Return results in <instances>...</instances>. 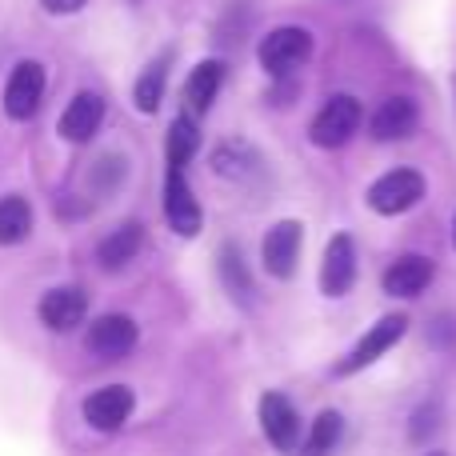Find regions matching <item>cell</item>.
Masks as SVG:
<instances>
[{"label": "cell", "mask_w": 456, "mask_h": 456, "mask_svg": "<svg viewBox=\"0 0 456 456\" xmlns=\"http://www.w3.org/2000/svg\"><path fill=\"white\" fill-rule=\"evenodd\" d=\"M308 56H313V32L297 28V24L273 28L256 45V61L268 77H289V72H297L300 64H308Z\"/></svg>", "instance_id": "obj_1"}, {"label": "cell", "mask_w": 456, "mask_h": 456, "mask_svg": "<svg viewBox=\"0 0 456 456\" xmlns=\"http://www.w3.org/2000/svg\"><path fill=\"white\" fill-rule=\"evenodd\" d=\"M361 120H364L361 101H356V96H348V93H337V96H329V104H324V109L313 117L308 136H313L316 149H345V144L356 136Z\"/></svg>", "instance_id": "obj_2"}, {"label": "cell", "mask_w": 456, "mask_h": 456, "mask_svg": "<svg viewBox=\"0 0 456 456\" xmlns=\"http://www.w3.org/2000/svg\"><path fill=\"white\" fill-rule=\"evenodd\" d=\"M420 197H425V176L417 173V168H393V173L377 176V181L369 184V208L380 216H401L409 213V208L420 205Z\"/></svg>", "instance_id": "obj_3"}, {"label": "cell", "mask_w": 456, "mask_h": 456, "mask_svg": "<svg viewBox=\"0 0 456 456\" xmlns=\"http://www.w3.org/2000/svg\"><path fill=\"white\" fill-rule=\"evenodd\" d=\"M45 88H48V77H45V64L40 61H20L12 64L4 80V117L8 120H32L45 101Z\"/></svg>", "instance_id": "obj_4"}, {"label": "cell", "mask_w": 456, "mask_h": 456, "mask_svg": "<svg viewBox=\"0 0 456 456\" xmlns=\"http://www.w3.org/2000/svg\"><path fill=\"white\" fill-rule=\"evenodd\" d=\"M404 332H409V316H404V313L380 316V321L372 324V329L353 345V353H348L345 361L337 364V372H340V377H348V372H361V369H369V364H377L380 356L388 353V348L401 345Z\"/></svg>", "instance_id": "obj_5"}, {"label": "cell", "mask_w": 456, "mask_h": 456, "mask_svg": "<svg viewBox=\"0 0 456 456\" xmlns=\"http://www.w3.org/2000/svg\"><path fill=\"white\" fill-rule=\"evenodd\" d=\"M136 340H141V329H136V321L125 313L96 316L85 332V348L93 356H101V361H120V356H128L136 348Z\"/></svg>", "instance_id": "obj_6"}, {"label": "cell", "mask_w": 456, "mask_h": 456, "mask_svg": "<svg viewBox=\"0 0 456 456\" xmlns=\"http://www.w3.org/2000/svg\"><path fill=\"white\" fill-rule=\"evenodd\" d=\"M260 433L276 452H297L300 449V417L284 393H265L256 404Z\"/></svg>", "instance_id": "obj_7"}, {"label": "cell", "mask_w": 456, "mask_h": 456, "mask_svg": "<svg viewBox=\"0 0 456 456\" xmlns=\"http://www.w3.org/2000/svg\"><path fill=\"white\" fill-rule=\"evenodd\" d=\"M300 244H305V224L300 221H281L268 228V236L260 240V260H265V273L276 281H289L297 273L300 260Z\"/></svg>", "instance_id": "obj_8"}, {"label": "cell", "mask_w": 456, "mask_h": 456, "mask_svg": "<svg viewBox=\"0 0 456 456\" xmlns=\"http://www.w3.org/2000/svg\"><path fill=\"white\" fill-rule=\"evenodd\" d=\"M165 221L176 236H197L200 224H205V213H200L197 197H192L184 168H168L165 173Z\"/></svg>", "instance_id": "obj_9"}, {"label": "cell", "mask_w": 456, "mask_h": 456, "mask_svg": "<svg viewBox=\"0 0 456 456\" xmlns=\"http://www.w3.org/2000/svg\"><path fill=\"white\" fill-rule=\"evenodd\" d=\"M136 409V393L128 385H109L96 388L93 396L85 401V420L96 428V433H117V428L128 425Z\"/></svg>", "instance_id": "obj_10"}, {"label": "cell", "mask_w": 456, "mask_h": 456, "mask_svg": "<svg viewBox=\"0 0 456 456\" xmlns=\"http://www.w3.org/2000/svg\"><path fill=\"white\" fill-rule=\"evenodd\" d=\"M40 324L53 332H72L77 324H85L88 316V292L80 284H61V289H48L40 297Z\"/></svg>", "instance_id": "obj_11"}, {"label": "cell", "mask_w": 456, "mask_h": 456, "mask_svg": "<svg viewBox=\"0 0 456 456\" xmlns=\"http://www.w3.org/2000/svg\"><path fill=\"white\" fill-rule=\"evenodd\" d=\"M353 284H356V244L353 236L337 232L321 260V292L324 297H345Z\"/></svg>", "instance_id": "obj_12"}, {"label": "cell", "mask_w": 456, "mask_h": 456, "mask_svg": "<svg viewBox=\"0 0 456 456\" xmlns=\"http://www.w3.org/2000/svg\"><path fill=\"white\" fill-rule=\"evenodd\" d=\"M104 125V96L101 93H77L69 109L61 112V136L69 144H88Z\"/></svg>", "instance_id": "obj_13"}, {"label": "cell", "mask_w": 456, "mask_h": 456, "mask_svg": "<svg viewBox=\"0 0 456 456\" xmlns=\"http://www.w3.org/2000/svg\"><path fill=\"white\" fill-rule=\"evenodd\" d=\"M433 260L428 256H417V252H409V256H396L393 265L385 268V276H380V289L388 292V297H420V292L433 284Z\"/></svg>", "instance_id": "obj_14"}, {"label": "cell", "mask_w": 456, "mask_h": 456, "mask_svg": "<svg viewBox=\"0 0 456 456\" xmlns=\"http://www.w3.org/2000/svg\"><path fill=\"white\" fill-rule=\"evenodd\" d=\"M141 248H144V224L141 221H125L120 228H112L101 244H96V260H101L104 273H120L125 265H133Z\"/></svg>", "instance_id": "obj_15"}, {"label": "cell", "mask_w": 456, "mask_h": 456, "mask_svg": "<svg viewBox=\"0 0 456 456\" xmlns=\"http://www.w3.org/2000/svg\"><path fill=\"white\" fill-rule=\"evenodd\" d=\"M417 104L409 96H388L377 112H372V136L377 141H404V136L417 133Z\"/></svg>", "instance_id": "obj_16"}, {"label": "cell", "mask_w": 456, "mask_h": 456, "mask_svg": "<svg viewBox=\"0 0 456 456\" xmlns=\"http://www.w3.org/2000/svg\"><path fill=\"white\" fill-rule=\"evenodd\" d=\"M221 85H224V64L200 61L189 72V80H184V109H189V117H200V112L213 109V101L221 96Z\"/></svg>", "instance_id": "obj_17"}, {"label": "cell", "mask_w": 456, "mask_h": 456, "mask_svg": "<svg viewBox=\"0 0 456 456\" xmlns=\"http://www.w3.org/2000/svg\"><path fill=\"white\" fill-rule=\"evenodd\" d=\"M168 64H173V48H165V53L157 56V61L149 64V69L136 77V88H133V104L144 112V117H152V112L160 109V101H165V85H168Z\"/></svg>", "instance_id": "obj_18"}, {"label": "cell", "mask_w": 456, "mask_h": 456, "mask_svg": "<svg viewBox=\"0 0 456 456\" xmlns=\"http://www.w3.org/2000/svg\"><path fill=\"white\" fill-rule=\"evenodd\" d=\"M200 149V128H197V117H176L173 128H168V141H165V157H168V168H184Z\"/></svg>", "instance_id": "obj_19"}, {"label": "cell", "mask_w": 456, "mask_h": 456, "mask_svg": "<svg viewBox=\"0 0 456 456\" xmlns=\"http://www.w3.org/2000/svg\"><path fill=\"white\" fill-rule=\"evenodd\" d=\"M32 232V205L24 197H16V192H8V197H0V244H20L28 240Z\"/></svg>", "instance_id": "obj_20"}, {"label": "cell", "mask_w": 456, "mask_h": 456, "mask_svg": "<svg viewBox=\"0 0 456 456\" xmlns=\"http://www.w3.org/2000/svg\"><path fill=\"white\" fill-rule=\"evenodd\" d=\"M340 436H345V417L340 412H321L313 420V428H308L305 444H300V456H332Z\"/></svg>", "instance_id": "obj_21"}, {"label": "cell", "mask_w": 456, "mask_h": 456, "mask_svg": "<svg viewBox=\"0 0 456 456\" xmlns=\"http://www.w3.org/2000/svg\"><path fill=\"white\" fill-rule=\"evenodd\" d=\"M221 281H224V289H228V297L232 300H240V305H252V276H248V265H244V256H240V248L236 244H224L221 248Z\"/></svg>", "instance_id": "obj_22"}, {"label": "cell", "mask_w": 456, "mask_h": 456, "mask_svg": "<svg viewBox=\"0 0 456 456\" xmlns=\"http://www.w3.org/2000/svg\"><path fill=\"white\" fill-rule=\"evenodd\" d=\"M256 165H260L256 152H252L248 144H240V141H228V144H221V149L213 152V173L216 176H236V181H244Z\"/></svg>", "instance_id": "obj_23"}, {"label": "cell", "mask_w": 456, "mask_h": 456, "mask_svg": "<svg viewBox=\"0 0 456 456\" xmlns=\"http://www.w3.org/2000/svg\"><path fill=\"white\" fill-rule=\"evenodd\" d=\"M125 176H128V160L125 157H101L93 165V173H88V184H93V192L109 197V192H117L120 184H125Z\"/></svg>", "instance_id": "obj_24"}, {"label": "cell", "mask_w": 456, "mask_h": 456, "mask_svg": "<svg viewBox=\"0 0 456 456\" xmlns=\"http://www.w3.org/2000/svg\"><path fill=\"white\" fill-rule=\"evenodd\" d=\"M436 428H441V409H436V404H420L417 417H412V428H409L412 444H425Z\"/></svg>", "instance_id": "obj_25"}, {"label": "cell", "mask_w": 456, "mask_h": 456, "mask_svg": "<svg viewBox=\"0 0 456 456\" xmlns=\"http://www.w3.org/2000/svg\"><path fill=\"white\" fill-rule=\"evenodd\" d=\"M40 4H45V12H53V16H72V12H80L88 0H40Z\"/></svg>", "instance_id": "obj_26"}, {"label": "cell", "mask_w": 456, "mask_h": 456, "mask_svg": "<svg viewBox=\"0 0 456 456\" xmlns=\"http://www.w3.org/2000/svg\"><path fill=\"white\" fill-rule=\"evenodd\" d=\"M452 244H456V216H452Z\"/></svg>", "instance_id": "obj_27"}, {"label": "cell", "mask_w": 456, "mask_h": 456, "mask_svg": "<svg viewBox=\"0 0 456 456\" xmlns=\"http://www.w3.org/2000/svg\"><path fill=\"white\" fill-rule=\"evenodd\" d=\"M428 456H444V452H428Z\"/></svg>", "instance_id": "obj_28"}]
</instances>
